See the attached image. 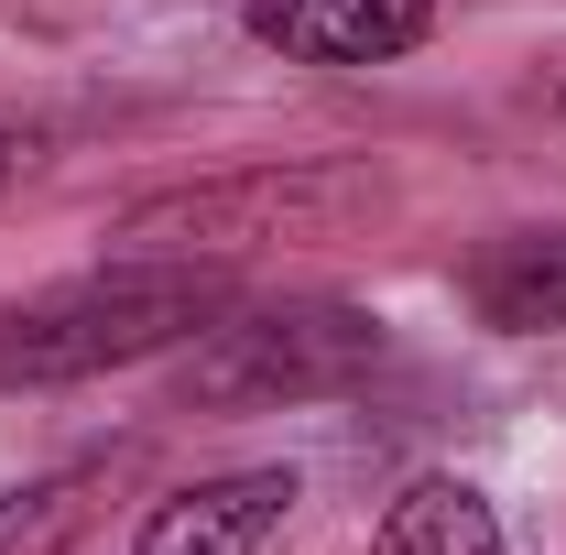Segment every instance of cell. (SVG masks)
Here are the masks:
<instances>
[{
  "instance_id": "5",
  "label": "cell",
  "mask_w": 566,
  "mask_h": 555,
  "mask_svg": "<svg viewBox=\"0 0 566 555\" xmlns=\"http://www.w3.org/2000/svg\"><path fill=\"white\" fill-rule=\"evenodd\" d=\"M294 512V469H218V480H186L142 512L132 555H262Z\"/></svg>"
},
{
  "instance_id": "7",
  "label": "cell",
  "mask_w": 566,
  "mask_h": 555,
  "mask_svg": "<svg viewBox=\"0 0 566 555\" xmlns=\"http://www.w3.org/2000/svg\"><path fill=\"white\" fill-rule=\"evenodd\" d=\"M458 294L501 338H556L566 327V229H501V240H480Z\"/></svg>"
},
{
  "instance_id": "9",
  "label": "cell",
  "mask_w": 566,
  "mask_h": 555,
  "mask_svg": "<svg viewBox=\"0 0 566 555\" xmlns=\"http://www.w3.org/2000/svg\"><path fill=\"white\" fill-rule=\"evenodd\" d=\"M22 186H44V142H33V132H0V208H11Z\"/></svg>"
},
{
  "instance_id": "2",
  "label": "cell",
  "mask_w": 566,
  "mask_h": 555,
  "mask_svg": "<svg viewBox=\"0 0 566 555\" xmlns=\"http://www.w3.org/2000/svg\"><path fill=\"white\" fill-rule=\"evenodd\" d=\"M229 316V273H186V262H98L76 283H44L22 305H0V392H55V381H98L164 348L208 338Z\"/></svg>"
},
{
  "instance_id": "3",
  "label": "cell",
  "mask_w": 566,
  "mask_h": 555,
  "mask_svg": "<svg viewBox=\"0 0 566 555\" xmlns=\"http://www.w3.org/2000/svg\"><path fill=\"white\" fill-rule=\"evenodd\" d=\"M381 370V316L349 294H283V305H229L208 338L175 359V404L197 415H283V404H327Z\"/></svg>"
},
{
  "instance_id": "6",
  "label": "cell",
  "mask_w": 566,
  "mask_h": 555,
  "mask_svg": "<svg viewBox=\"0 0 566 555\" xmlns=\"http://www.w3.org/2000/svg\"><path fill=\"white\" fill-rule=\"evenodd\" d=\"M132 469H142V447H87V458L44 469V480L0 490V555H76L98 534V512L132 490Z\"/></svg>"
},
{
  "instance_id": "10",
  "label": "cell",
  "mask_w": 566,
  "mask_h": 555,
  "mask_svg": "<svg viewBox=\"0 0 566 555\" xmlns=\"http://www.w3.org/2000/svg\"><path fill=\"white\" fill-rule=\"evenodd\" d=\"M556 121H566V76H556Z\"/></svg>"
},
{
  "instance_id": "8",
  "label": "cell",
  "mask_w": 566,
  "mask_h": 555,
  "mask_svg": "<svg viewBox=\"0 0 566 555\" xmlns=\"http://www.w3.org/2000/svg\"><path fill=\"white\" fill-rule=\"evenodd\" d=\"M370 555H512L501 545V512L480 480H447V469H424L381 501V523H370Z\"/></svg>"
},
{
  "instance_id": "4",
  "label": "cell",
  "mask_w": 566,
  "mask_h": 555,
  "mask_svg": "<svg viewBox=\"0 0 566 555\" xmlns=\"http://www.w3.org/2000/svg\"><path fill=\"white\" fill-rule=\"evenodd\" d=\"M240 33L283 66H392L436 33V0H240Z\"/></svg>"
},
{
  "instance_id": "1",
  "label": "cell",
  "mask_w": 566,
  "mask_h": 555,
  "mask_svg": "<svg viewBox=\"0 0 566 555\" xmlns=\"http://www.w3.org/2000/svg\"><path fill=\"white\" fill-rule=\"evenodd\" d=\"M392 208V175L359 153H294V164H240L197 186H153L109 218V262H186V273H240L273 251H327L359 240Z\"/></svg>"
}]
</instances>
